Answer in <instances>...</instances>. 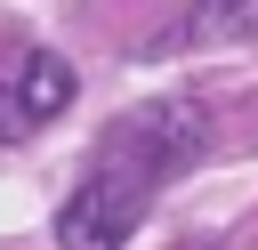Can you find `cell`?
Here are the masks:
<instances>
[{
    "label": "cell",
    "instance_id": "7a4b0ae2",
    "mask_svg": "<svg viewBox=\"0 0 258 250\" xmlns=\"http://www.w3.org/2000/svg\"><path fill=\"white\" fill-rule=\"evenodd\" d=\"M73 65L56 56V48H16L8 65H0V137H32V129H48L64 105H73Z\"/></svg>",
    "mask_w": 258,
    "mask_h": 250
},
{
    "label": "cell",
    "instance_id": "6da1fadb",
    "mask_svg": "<svg viewBox=\"0 0 258 250\" xmlns=\"http://www.w3.org/2000/svg\"><path fill=\"white\" fill-rule=\"evenodd\" d=\"M202 129H210V121H202V105H185V97H153V105L121 113V121L97 137L81 185L64 194L56 242H64V250H121V242L145 226L153 194L202 153Z\"/></svg>",
    "mask_w": 258,
    "mask_h": 250
}]
</instances>
